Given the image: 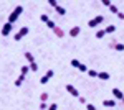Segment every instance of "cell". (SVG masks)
<instances>
[{"label":"cell","instance_id":"1","mask_svg":"<svg viewBox=\"0 0 124 110\" xmlns=\"http://www.w3.org/2000/svg\"><path fill=\"white\" fill-rule=\"evenodd\" d=\"M22 13H23V7H22V5H17V7L13 8V12L8 15V23H12V25H13V23L18 20V17L22 15Z\"/></svg>","mask_w":124,"mask_h":110},{"label":"cell","instance_id":"2","mask_svg":"<svg viewBox=\"0 0 124 110\" xmlns=\"http://www.w3.org/2000/svg\"><path fill=\"white\" fill-rule=\"evenodd\" d=\"M103 20H104V17H103V15H96L94 18H91L89 21H88V26H89V28H96V26H99V25L103 23Z\"/></svg>","mask_w":124,"mask_h":110},{"label":"cell","instance_id":"3","mask_svg":"<svg viewBox=\"0 0 124 110\" xmlns=\"http://www.w3.org/2000/svg\"><path fill=\"white\" fill-rule=\"evenodd\" d=\"M28 31H30V28H28V26H22V28L18 30V31L15 33L13 39H15V41H20V39H22L23 36H27V35H28Z\"/></svg>","mask_w":124,"mask_h":110},{"label":"cell","instance_id":"4","mask_svg":"<svg viewBox=\"0 0 124 110\" xmlns=\"http://www.w3.org/2000/svg\"><path fill=\"white\" fill-rule=\"evenodd\" d=\"M109 48H111V49H116V51H124V45L119 43L117 39H113V41L109 43Z\"/></svg>","mask_w":124,"mask_h":110},{"label":"cell","instance_id":"5","mask_svg":"<svg viewBox=\"0 0 124 110\" xmlns=\"http://www.w3.org/2000/svg\"><path fill=\"white\" fill-rule=\"evenodd\" d=\"M53 74H55V71H53V69H48L46 74H45V76H43V77L40 79V84H46L48 81H50V79L53 77Z\"/></svg>","mask_w":124,"mask_h":110},{"label":"cell","instance_id":"6","mask_svg":"<svg viewBox=\"0 0 124 110\" xmlns=\"http://www.w3.org/2000/svg\"><path fill=\"white\" fill-rule=\"evenodd\" d=\"M12 28H13V25L7 21V23H5V25L2 26V35H3V36H8V35H10V31H12Z\"/></svg>","mask_w":124,"mask_h":110},{"label":"cell","instance_id":"7","mask_svg":"<svg viewBox=\"0 0 124 110\" xmlns=\"http://www.w3.org/2000/svg\"><path fill=\"white\" fill-rule=\"evenodd\" d=\"M66 91L73 95V97H79V92L76 91V87L75 85H71V84H66Z\"/></svg>","mask_w":124,"mask_h":110},{"label":"cell","instance_id":"8","mask_svg":"<svg viewBox=\"0 0 124 110\" xmlns=\"http://www.w3.org/2000/svg\"><path fill=\"white\" fill-rule=\"evenodd\" d=\"M79 33H81V28L79 26H71L70 28V36H78V35H79Z\"/></svg>","mask_w":124,"mask_h":110},{"label":"cell","instance_id":"9","mask_svg":"<svg viewBox=\"0 0 124 110\" xmlns=\"http://www.w3.org/2000/svg\"><path fill=\"white\" fill-rule=\"evenodd\" d=\"M111 92H113V95H114V99H119V100H123V99H124V94H123L121 91H119V89H113Z\"/></svg>","mask_w":124,"mask_h":110},{"label":"cell","instance_id":"10","mask_svg":"<svg viewBox=\"0 0 124 110\" xmlns=\"http://www.w3.org/2000/svg\"><path fill=\"white\" fill-rule=\"evenodd\" d=\"M103 105L104 107H108V109H113L116 105V100H111V99H106V100H103Z\"/></svg>","mask_w":124,"mask_h":110},{"label":"cell","instance_id":"11","mask_svg":"<svg viewBox=\"0 0 124 110\" xmlns=\"http://www.w3.org/2000/svg\"><path fill=\"white\" fill-rule=\"evenodd\" d=\"M53 33H55L58 38H63V36H65V31H63V28H60V26H55Z\"/></svg>","mask_w":124,"mask_h":110},{"label":"cell","instance_id":"12","mask_svg":"<svg viewBox=\"0 0 124 110\" xmlns=\"http://www.w3.org/2000/svg\"><path fill=\"white\" fill-rule=\"evenodd\" d=\"M98 79H101V81H108V79H111V76H109V72H98Z\"/></svg>","mask_w":124,"mask_h":110},{"label":"cell","instance_id":"13","mask_svg":"<svg viewBox=\"0 0 124 110\" xmlns=\"http://www.w3.org/2000/svg\"><path fill=\"white\" fill-rule=\"evenodd\" d=\"M55 10H56L58 15H61V17H63V15H66V10H65V7H61V5H56Z\"/></svg>","mask_w":124,"mask_h":110},{"label":"cell","instance_id":"14","mask_svg":"<svg viewBox=\"0 0 124 110\" xmlns=\"http://www.w3.org/2000/svg\"><path fill=\"white\" fill-rule=\"evenodd\" d=\"M23 81H25V76H23V74H20L18 79H15V85H17V87H20V85L23 84Z\"/></svg>","mask_w":124,"mask_h":110},{"label":"cell","instance_id":"15","mask_svg":"<svg viewBox=\"0 0 124 110\" xmlns=\"http://www.w3.org/2000/svg\"><path fill=\"white\" fill-rule=\"evenodd\" d=\"M104 36H106V31H104V30H98V31H96V38H98V39H103Z\"/></svg>","mask_w":124,"mask_h":110},{"label":"cell","instance_id":"16","mask_svg":"<svg viewBox=\"0 0 124 110\" xmlns=\"http://www.w3.org/2000/svg\"><path fill=\"white\" fill-rule=\"evenodd\" d=\"M104 31H106V35H108V33H114V31H116V26H114V25H109V26L104 28Z\"/></svg>","mask_w":124,"mask_h":110},{"label":"cell","instance_id":"17","mask_svg":"<svg viewBox=\"0 0 124 110\" xmlns=\"http://www.w3.org/2000/svg\"><path fill=\"white\" fill-rule=\"evenodd\" d=\"M25 58H27V61H28L30 64H31V63H35V58H33L31 53H25Z\"/></svg>","mask_w":124,"mask_h":110},{"label":"cell","instance_id":"18","mask_svg":"<svg viewBox=\"0 0 124 110\" xmlns=\"http://www.w3.org/2000/svg\"><path fill=\"white\" fill-rule=\"evenodd\" d=\"M40 20H41L43 23H48V21H50V17H48L46 13H41V15H40Z\"/></svg>","mask_w":124,"mask_h":110},{"label":"cell","instance_id":"19","mask_svg":"<svg viewBox=\"0 0 124 110\" xmlns=\"http://www.w3.org/2000/svg\"><path fill=\"white\" fill-rule=\"evenodd\" d=\"M79 66H81V63H79L78 59H71V67H76V69H79Z\"/></svg>","mask_w":124,"mask_h":110},{"label":"cell","instance_id":"20","mask_svg":"<svg viewBox=\"0 0 124 110\" xmlns=\"http://www.w3.org/2000/svg\"><path fill=\"white\" fill-rule=\"evenodd\" d=\"M30 71V66H22V69H20V74H23V76H27V72Z\"/></svg>","mask_w":124,"mask_h":110},{"label":"cell","instance_id":"21","mask_svg":"<svg viewBox=\"0 0 124 110\" xmlns=\"http://www.w3.org/2000/svg\"><path fill=\"white\" fill-rule=\"evenodd\" d=\"M88 76H89V77H98V71H94V69H88Z\"/></svg>","mask_w":124,"mask_h":110},{"label":"cell","instance_id":"22","mask_svg":"<svg viewBox=\"0 0 124 110\" xmlns=\"http://www.w3.org/2000/svg\"><path fill=\"white\" fill-rule=\"evenodd\" d=\"M46 26L50 28V30H55V26H56V25H55V21H53V20H50V21L46 23Z\"/></svg>","mask_w":124,"mask_h":110},{"label":"cell","instance_id":"23","mask_svg":"<svg viewBox=\"0 0 124 110\" xmlns=\"http://www.w3.org/2000/svg\"><path fill=\"white\" fill-rule=\"evenodd\" d=\"M40 100H41V102H46L48 100V94H46V92H43V94L40 95Z\"/></svg>","mask_w":124,"mask_h":110},{"label":"cell","instance_id":"24","mask_svg":"<svg viewBox=\"0 0 124 110\" xmlns=\"http://www.w3.org/2000/svg\"><path fill=\"white\" fill-rule=\"evenodd\" d=\"M30 69H31L33 72H37V71H38V66H37V63H31V64H30Z\"/></svg>","mask_w":124,"mask_h":110},{"label":"cell","instance_id":"25","mask_svg":"<svg viewBox=\"0 0 124 110\" xmlns=\"http://www.w3.org/2000/svg\"><path fill=\"white\" fill-rule=\"evenodd\" d=\"M45 109H48L46 102H41V104H40V107H38V110H45Z\"/></svg>","mask_w":124,"mask_h":110},{"label":"cell","instance_id":"26","mask_svg":"<svg viewBox=\"0 0 124 110\" xmlns=\"http://www.w3.org/2000/svg\"><path fill=\"white\" fill-rule=\"evenodd\" d=\"M79 71H81V72H88V66L81 64V66H79Z\"/></svg>","mask_w":124,"mask_h":110},{"label":"cell","instance_id":"27","mask_svg":"<svg viewBox=\"0 0 124 110\" xmlns=\"http://www.w3.org/2000/svg\"><path fill=\"white\" fill-rule=\"evenodd\" d=\"M48 110H58V105L56 104H51V105H48Z\"/></svg>","mask_w":124,"mask_h":110},{"label":"cell","instance_id":"28","mask_svg":"<svg viewBox=\"0 0 124 110\" xmlns=\"http://www.w3.org/2000/svg\"><path fill=\"white\" fill-rule=\"evenodd\" d=\"M86 109H88V110H96V105H93V104H88V105H86Z\"/></svg>","mask_w":124,"mask_h":110},{"label":"cell","instance_id":"29","mask_svg":"<svg viewBox=\"0 0 124 110\" xmlns=\"http://www.w3.org/2000/svg\"><path fill=\"white\" fill-rule=\"evenodd\" d=\"M48 3H50L51 7H56V5H58V3H56V0H48Z\"/></svg>","mask_w":124,"mask_h":110},{"label":"cell","instance_id":"30","mask_svg":"<svg viewBox=\"0 0 124 110\" xmlns=\"http://www.w3.org/2000/svg\"><path fill=\"white\" fill-rule=\"evenodd\" d=\"M101 2H103V5H106V7L109 8V5H111V2H109V0H101Z\"/></svg>","mask_w":124,"mask_h":110},{"label":"cell","instance_id":"31","mask_svg":"<svg viewBox=\"0 0 124 110\" xmlns=\"http://www.w3.org/2000/svg\"><path fill=\"white\" fill-rule=\"evenodd\" d=\"M78 100L81 102V104H86V99H85V97H83V95H79V97H78Z\"/></svg>","mask_w":124,"mask_h":110},{"label":"cell","instance_id":"32","mask_svg":"<svg viewBox=\"0 0 124 110\" xmlns=\"http://www.w3.org/2000/svg\"><path fill=\"white\" fill-rule=\"evenodd\" d=\"M123 104H124V99H123Z\"/></svg>","mask_w":124,"mask_h":110},{"label":"cell","instance_id":"33","mask_svg":"<svg viewBox=\"0 0 124 110\" xmlns=\"http://www.w3.org/2000/svg\"><path fill=\"white\" fill-rule=\"evenodd\" d=\"M109 110H113V109H109Z\"/></svg>","mask_w":124,"mask_h":110}]
</instances>
